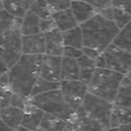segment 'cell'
<instances>
[{
    "label": "cell",
    "instance_id": "obj_40",
    "mask_svg": "<svg viewBox=\"0 0 131 131\" xmlns=\"http://www.w3.org/2000/svg\"><path fill=\"white\" fill-rule=\"evenodd\" d=\"M120 131H131V124L130 125H121Z\"/></svg>",
    "mask_w": 131,
    "mask_h": 131
},
{
    "label": "cell",
    "instance_id": "obj_33",
    "mask_svg": "<svg viewBox=\"0 0 131 131\" xmlns=\"http://www.w3.org/2000/svg\"><path fill=\"white\" fill-rule=\"evenodd\" d=\"M29 104V100L22 96H20L18 94L13 93V96L11 99V106L17 107V108H21V110H25L26 106Z\"/></svg>",
    "mask_w": 131,
    "mask_h": 131
},
{
    "label": "cell",
    "instance_id": "obj_42",
    "mask_svg": "<svg viewBox=\"0 0 131 131\" xmlns=\"http://www.w3.org/2000/svg\"><path fill=\"white\" fill-rule=\"evenodd\" d=\"M17 131H31V130L27 129V128H25V127H23V126H20L19 128L17 129Z\"/></svg>",
    "mask_w": 131,
    "mask_h": 131
},
{
    "label": "cell",
    "instance_id": "obj_25",
    "mask_svg": "<svg viewBox=\"0 0 131 131\" xmlns=\"http://www.w3.org/2000/svg\"><path fill=\"white\" fill-rule=\"evenodd\" d=\"M113 43L131 53V21L119 31Z\"/></svg>",
    "mask_w": 131,
    "mask_h": 131
},
{
    "label": "cell",
    "instance_id": "obj_36",
    "mask_svg": "<svg viewBox=\"0 0 131 131\" xmlns=\"http://www.w3.org/2000/svg\"><path fill=\"white\" fill-rule=\"evenodd\" d=\"M112 5L131 14V0H113Z\"/></svg>",
    "mask_w": 131,
    "mask_h": 131
},
{
    "label": "cell",
    "instance_id": "obj_15",
    "mask_svg": "<svg viewBox=\"0 0 131 131\" xmlns=\"http://www.w3.org/2000/svg\"><path fill=\"white\" fill-rule=\"evenodd\" d=\"M35 0H1V8L16 18H24Z\"/></svg>",
    "mask_w": 131,
    "mask_h": 131
},
{
    "label": "cell",
    "instance_id": "obj_30",
    "mask_svg": "<svg viewBox=\"0 0 131 131\" xmlns=\"http://www.w3.org/2000/svg\"><path fill=\"white\" fill-rule=\"evenodd\" d=\"M13 96V91L10 87L0 88V108L7 107L11 105V99Z\"/></svg>",
    "mask_w": 131,
    "mask_h": 131
},
{
    "label": "cell",
    "instance_id": "obj_12",
    "mask_svg": "<svg viewBox=\"0 0 131 131\" xmlns=\"http://www.w3.org/2000/svg\"><path fill=\"white\" fill-rule=\"evenodd\" d=\"M23 53L26 55H45L46 39L43 33L23 36Z\"/></svg>",
    "mask_w": 131,
    "mask_h": 131
},
{
    "label": "cell",
    "instance_id": "obj_32",
    "mask_svg": "<svg viewBox=\"0 0 131 131\" xmlns=\"http://www.w3.org/2000/svg\"><path fill=\"white\" fill-rule=\"evenodd\" d=\"M83 54H84L83 48H78V47H74V46H65L62 56L73 59H79Z\"/></svg>",
    "mask_w": 131,
    "mask_h": 131
},
{
    "label": "cell",
    "instance_id": "obj_8",
    "mask_svg": "<svg viewBox=\"0 0 131 131\" xmlns=\"http://www.w3.org/2000/svg\"><path fill=\"white\" fill-rule=\"evenodd\" d=\"M106 68L122 75L131 72V53L112 43L104 51Z\"/></svg>",
    "mask_w": 131,
    "mask_h": 131
},
{
    "label": "cell",
    "instance_id": "obj_21",
    "mask_svg": "<svg viewBox=\"0 0 131 131\" xmlns=\"http://www.w3.org/2000/svg\"><path fill=\"white\" fill-rule=\"evenodd\" d=\"M66 128L67 121L46 113L37 131H65Z\"/></svg>",
    "mask_w": 131,
    "mask_h": 131
},
{
    "label": "cell",
    "instance_id": "obj_9",
    "mask_svg": "<svg viewBox=\"0 0 131 131\" xmlns=\"http://www.w3.org/2000/svg\"><path fill=\"white\" fill-rule=\"evenodd\" d=\"M61 61L62 56L42 55L40 62V75L39 77L60 83L61 82Z\"/></svg>",
    "mask_w": 131,
    "mask_h": 131
},
{
    "label": "cell",
    "instance_id": "obj_28",
    "mask_svg": "<svg viewBox=\"0 0 131 131\" xmlns=\"http://www.w3.org/2000/svg\"><path fill=\"white\" fill-rule=\"evenodd\" d=\"M112 21L115 23V25L119 28V30L123 29L128 23L131 21V14L126 12L124 10L118 8V7L113 6V16H112Z\"/></svg>",
    "mask_w": 131,
    "mask_h": 131
},
{
    "label": "cell",
    "instance_id": "obj_29",
    "mask_svg": "<svg viewBox=\"0 0 131 131\" xmlns=\"http://www.w3.org/2000/svg\"><path fill=\"white\" fill-rule=\"evenodd\" d=\"M114 115L117 117L118 122L121 125H130L131 124V110L123 106L114 105L113 110Z\"/></svg>",
    "mask_w": 131,
    "mask_h": 131
},
{
    "label": "cell",
    "instance_id": "obj_35",
    "mask_svg": "<svg viewBox=\"0 0 131 131\" xmlns=\"http://www.w3.org/2000/svg\"><path fill=\"white\" fill-rule=\"evenodd\" d=\"M55 24H54V21H53L52 17L49 18V19H43L40 21V30H41V33H46L48 31H51L53 29H55Z\"/></svg>",
    "mask_w": 131,
    "mask_h": 131
},
{
    "label": "cell",
    "instance_id": "obj_34",
    "mask_svg": "<svg viewBox=\"0 0 131 131\" xmlns=\"http://www.w3.org/2000/svg\"><path fill=\"white\" fill-rule=\"evenodd\" d=\"M86 1L94 7L98 13H100L101 11H103L105 8L112 6L113 0H86Z\"/></svg>",
    "mask_w": 131,
    "mask_h": 131
},
{
    "label": "cell",
    "instance_id": "obj_44",
    "mask_svg": "<svg viewBox=\"0 0 131 131\" xmlns=\"http://www.w3.org/2000/svg\"><path fill=\"white\" fill-rule=\"evenodd\" d=\"M72 1H82V0H72Z\"/></svg>",
    "mask_w": 131,
    "mask_h": 131
},
{
    "label": "cell",
    "instance_id": "obj_1",
    "mask_svg": "<svg viewBox=\"0 0 131 131\" xmlns=\"http://www.w3.org/2000/svg\"><path fill=\"white\" fill-rule=\"evenodd\" d=\"M42 55H26L14 64L8 71L10 87L13 93L29 99L32 97L35 85L40 75Z\"/></svg>",
    "mask_w": 131,
    "mask_h": 131
},
{
    "label": "cell",
    "instance_id": "obj_27",
    "mask_svg": "<svg viewBox=\"0 0 131 131\" xmlns=\"http://www.w3.org/2000/svg\"><path fill=\"white\" fill-rule=\"evenodd\" d=\"M60 87V83H56V82H51V81H48L46 79L39 77L35 85V88L33 90V94H32V97L36 96V95H39V94H42V93L49 92V91H53V90H56L59 89Z\"/></svg>",
    "mask_w": 131,
    "mask_h": 131
},
{
    "label": "cell",
    "instance_id": "obj_20",
    "mask_svg": "<svg viewBox=\"0 0 131 131\" xmlns=\"http://www.w3.org/2000/svg\"><path fill=\"white\" fill-rule=\"evenodd\" d=\"M78 64L79 69H80V80L88 85L94 77L96 70L98 69L97 64H96V60L83 54L78 59Z\"/></svg>",
    "mask_w": 131,
    "mask_h": 131
},
{
    "label": "cell",
    "instance_id": "obj_14",
    "mask_svg": "<svg viewBox=\"0 0 131 131\" xmlns=\"http://www.w3.org/2000/svg\"><path fill=\"white\" fill-rule=\"evenodd\" d=\"M70 9H71L73 15H74L75 19L77 20L79 25L84 24L85 22L92 19L96 14H98L97 10L91 4H89L86 0L72 1Z\"/></svg>",
    "mask_w": 131,
    "mask_h": 131
},
{
    "label": "cell",
    "instance_id": "obj_6",
    "mask_svg": "<svg viewBox=\"0 0 131 131\" xmlns=\"http://www.w3.org/2000/svg\"><path fill=\"white\" fill-rule=\"evenodd\" d=\"M0 39H1L0 59L10 69L24 55L23 35L20 30H11L1 34Z\"/></svg>",
    "mask_w": 131,
    "mask_h": 131
},
{
    "label": "cell",
    "instance_id": "obj_23",
    "mask_svg": "<svg viewBox=\"0 0 131 131\" xmlns=\"http://www.w3.org/2000/svg\"><path fill=\"white\" fill-rule=\"evenodd\" d=\"M114 105L131 110V80L124 76Z\"/></svg>",
    "mask_w": 131,
    "mask_h": 131
},
{
    "label": "cell",
    "instance_id": "obj_43",
    "mask_svg": "<svg viewBox=\"0 0 131 131\" xmlns=\"http://www.w3.org/2000/svg\"><path fill=\"white\" fill-rule=\"evenodd\" d=\"M125 76H126V77H127L128 79H130V80H131V72H129L128 74H127V75H125Z\"/></svg>",
    "mask_w": 131,
    "mask_h": 131
},
{
    "label": "cell",
    "instance_id": "obj_24",
    "mask_svg": "<svg viewBox=\"0 0 131 131\" xmlns=\"http://www.w3.org/2000/svg\"><path fill=\"white\" fill-rule=\"evenodd\" d=\"M22 19L16 18L12 14L7 12L6 10L1 8L0 12V31L1 34L11 31V30H20Z\"/></svg>",
    "mask_w": 131,
    "mask_h": 131
},
{
    "label": "cell",
    "instance_id": "obj_7",
    "mask_svg": "<svg viewBox=\"0 0 131 131\" xmlns=\"http://www.w3.org/2000/svg\"><path fill=\"white\" fill-rule=\"evenodd\" d=\"M60 91L66 103L74 112H78L82 107L87 94L89 93L88 85L81 80H70L60 82Z\"/></svg>",
    "mask_w": 131,
    "mask_h": 131
},
{
    "label": "cell",
    "instance_id": "obj_37",
    "mask_svg": "<svg viewBox=\"0 0 131 131\" xmlns=\"http://www.w3.org/2000/svg\"><path fill=\"white\" fill-rule=\"evenodd\" d=\"M83 52H84V54H85L86 56L94 59V60H96V59L98 58L99 56L103 53V52H101V51H99V50H97V49H95V48L87 47V46H84V47H83Z\"/></svg>",
    "mask_w": 131,
    "mask_h": 131
},
{
    "label": "cell",
    "instance_id": "obj_31",
    "mask_svg": "<svg viewBox=\"0 0 131 131\" xmlns=\"http://www.w3.org/2000/svg\"><path fill=\"white\" fill-rule=\"evenodd\" d=\"M52 12L65 10L71 7L72 0H46Z\"/></svg>",
    "mask_w": 131,
    "mask_h": 131
},
{
    "label": "cell",
    "instance_id": "obj_45",
    "mask_svg": "<svg viewBox=\"0 0 131 131\" xmlns=\"http://www.w3.org/2000/svg\"><path fill=\"white\" fill-rule=\"evenodd\" d=\"M65 131H68V130H67V128H66V129H65Z\"/></svg>",
    "mask_w": 131,
    "mask_h": 131
},
{
    "label": "cell",
    "instance_id": "obj_4",
    "mask_svg": "<svg viewBox=\"0 0 131 131\" xmlns=\"http://www.w3.org/2000/svg\"><path fill=\"white\" fill-rule=\"evenodd\" d=\"M29 103L36 105L46 114L69 121L75 112L66 103L60 89L36 95L29 99Z\"/></svg>",
    "mask_w": 131,
    "mask_h": 131
},
{
    "label": "cell",
    "instance_id": "obj_39",
    "mask_svg": "<svg viewBox=\"0 0 131 131\" xmlns=\"http://www.w3.org/2000/svg\"><path fill=\"white\" fill-rule=\"evenodd\" d=\"M0 131H17V129L9 127L6 124H4L3 122H1V126H0Z\"/></svg>",
    "mask_w": 131,
    "mask_h": 131
},
{
    "label": "cell",
    "instance_id": "obj_22",
    "mask_svg": "<svg viewBox=\"0 0 131 131\" xmlns=\"http://www.w3.org/2000/svg\"><path fill=\"white\" fill-rule=\"evenodd\" d=\"M62 36L65 46H74L78 48L84 47V36L80 26L75 27L71 30L62 33Z\"/></svg>",
    "mask_w": 131,
    "mask_h": 131
},
{
    "label": "cell",
    "instance_id": "obj_19",
    "mask_svg": "<svg viewBox=\"0 0 131 131\" xmlns=\"http://www.w3.org/2000/svg\"><path fill=\"white\" fill-rule=\"evenodd\" d=\"M80 80L78 59L62 56L61 61V81Z\"/></svg>",
    "mask_w": 131,
    "mask_h": 131
},
{
    "label": "cell",
    "instance_id": "obj_16",
    "mask_svg": "<svg viewBox=\"0 0 131 131\" xmlns=\"http://www.w3.org/2000/svg\"><path fill=\"white\" fill-rule=\"evenodd\" d=\"M24 113H25L24 110L10 105L7 107L0 108V119L1 122H3L7 126L18 129L20 126H22Z\"/></svg>",
    "mask_w": 131,
    "mask_h": 131
},
{
    "label": "cell",
    "instance_id": "obj_2",
    "mask_svg": "<svg viewBox=\"0 0 131 131\" xmlns=\"http://www.w3.org/2000/svg\"><path fill=\"white\" fill-rule=\"evenodd\" d=\"M80 27L84 36V46L95 48L101 52H104L114 42L120 31L113 21L106 19L100 13Z\"/></svg>",
    "mask_w": 131,
    "mask_h": 131
},
{
    "label": "cell",
    "instance_id": "obj_46",
    "mask_svg": "<svg viewBox=\"0 0 131 131\" xmlns=\"http://www.w3.org/2000/svg\"></svg>",
    "mask_w": 131,
    "mask_h": 131
},
{
    "label": "cell",
    "instance_id": "obj_18",
    "mask_svg": "<svg viewBox=\"0 0 131 131\" xmlns=\"http://www.w3.org/2000/svg\"><path fill=\"white\" fill-rule=\"evenodd\" d=\"M40 21L41 19L38 17L31 10L22 18L20 31L23 36H31L36 34L41 33L40 30Z\"/></svg>",
    "mask_w": 131,
    "mask_h": 131
},
{
    "label": "cell",
    "instance_id": "obj_13",
    "mask_svg": "<svg viewBox=\"0 0 131 131\" xmlns=\"http://www.w3.org/2000/svg\"><path fill=\"white\" fill-rule=\"evenodd\" d=\"M24 111L25 113L22 121V126L31 131H37L46 113L36 105H32L31 103L28 104Z\"/></svg>",
    "mask_w": 131,
    "mask_h": 131
},
{
    "label": "cell",
    "instance_id": "obj_5",
    "mask_svg": "<svg viewBox=\"0 0 131 131\" xmlns=\"http://www.w3.org/2000/svg\"><path fill=\"white\" fill-rule=\"evenodd\" d=\"M80 110L85 112L88 116L102 124L105 130L110 128L114 110V104L110 103L102 98H99L89 92Z\"/></svg>",
    "mask_w": 131,
    "mask_h": 131
},
{
    "label": "cell",
    "instance_id": "obj_11",
    "mask_svg": "<svg viewBox=\"0 0 131 131\" xmlns=\"http://www.w3.org/2000/svg\"><path fill=\"white\" fill-rule=\"evenodd\" d=\"M45 35L46 39V55H52V56H62L64 51V40L62 32H60L58 29H53L51 31H48Z\"/></svg>",
    "mask_w": 131,
    "mask_h": 131
},
{
    "label": "cell",
    "instance_id": "obj_38",
    "mask_svg": "<svg viewBox=\"0 0 131 131\" xmlns=\"http://www.w3.org/2000/svg\"><path fill=\"white\" fill-rule=\"evenodd\" d=\"M96 64H97V68H106V61H105L104 53H102L96 59Z\"/></svg>",
    "mask_w": 131,
    "mask_h": 131
},
{
    "label": "cell",
    "instance_id": "obj_10",
    "mask_svg": "<svg viewBox=\"0 0 131 131\" xmlns=\"http://www.w3.org/2000/svg\"><path fill=\"white\" fill-rule=\"evenodd\" d=\"M68 131H105L98 121L88 116L81 110L75 112L73 117L67 122Z\"/></svg>",
    "mask_w": 131,
    "mask_h": 131
},
{
    "label": "cell",
    "instance_id": "obj_26",
    "mask_svg": "<svg viewBox=\"0 0 131 131\" xmlns=\"http://www.w3.org/2000/svg\"><path fill=\"white\" fill-rule=\"evenodd\" d=\"M33 13H35L38 17H39L41 20L49 19L52 17V10L50 6L48 5L46 0H36L31 6L30 9Z\"/></svg>",
    "mask_w": 131,
    "mask_h": 131
},
{
    "label": "cell",
    "instance_id": "obj_41",
    "mask_svg": "<svg viewBox=\"0 0 131 131\" xmlns=\"http://www.w3.org/2000/svg\"><path fill=\"white\" fill-rule=\"evenodd\" d=\"M105 131H120V127H111Z\"/></svg>",
    "mask_w": 131,
    "mask_h": 131
},
{
    "label": "cell",
    "instance_id": "obj_3",
    "mask_svg": "<svg viewBox=\"0 0 131 131\" xmlns=\"http://www.w3.org/2000/svg\"><path fill=\"white\" fill-rule=\"evenodd\" d=\"M124 75L108 68H98L91 82L88 84L89 92L114 104Z\"/></svg>",
    "mask_w": 131,
    "mask_h": 131
},
{
    "label": "cell",
    "instance_id": "obj_17",
    "mask_svg": "<svg viewBox=\"0 0 131 131\" xmlns=\"http://www.w3.org/2000/svg\"><path fill=\"white\" fill-rule=\"evenodd\" d=\"M52 19L54 21L56 29H58L62 33H64L68 30H71L75 27L80 26L77 20L75 19L70 8L65 9V10H61V11L53 12Z\"/></svg>",
    "mask_w": 131,
    "mask_h": 131
}]
</instances>
